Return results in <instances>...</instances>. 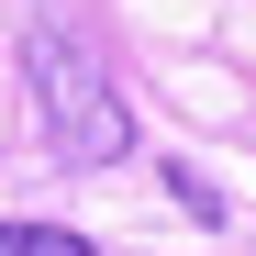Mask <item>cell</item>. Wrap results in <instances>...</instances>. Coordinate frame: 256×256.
<instances>
[{"mask_svg":"<svg viewBox=\"0 0 256 256\" xmlns=\"http://www.w3.org/2000/svg\"><path fill=\"white\" fill-rule=\"evenodd\" d=\"M0 256H100V245L67 223H0Z\"/></svg>","mask_w":256,"mask_h":256,"instance_id":"7a4b0ae2","label":"cell"},{"mask_svg":"<svg viewBox=\"0 0 256 256\" xmlns=\"http://www.w3.org/2000/svg\"><path fill=\"white\" fill-rule=\"evenodd\" d=\"M167 178H178V212H200V223H223V190H212L200 167H167Z\"/></svg>","mask_w":256,"mask_h":256,"instance_id":"3957f363","label":"cell"},{"mask_svg":"<svg viewBox=\"0 0 256 256\" xmlns=\"http://www.w3.org/2000/svg\"><path fill=\"white\" fill-rule=\"evenodd\" d=\"M22 90H34V122H45L56 167H122L134 156V112L112 90V56L78 22H34L22 34Z\"/></svg>","mask_w":256,"mask_h":256,"instance_id":"6da1fadb","label":"cell"}]
</instances>
